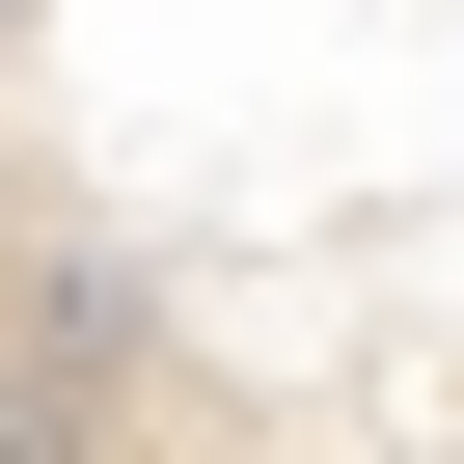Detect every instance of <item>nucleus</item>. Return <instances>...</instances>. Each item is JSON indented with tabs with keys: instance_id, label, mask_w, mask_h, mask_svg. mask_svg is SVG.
Masks as SVG:
<instances>
[{
	"instance_id": "f257e3e1",
	"label": "nucleus",
	"mask_w": 464,
	"mask_h": 464,
	"mask_svg": "<svg viewBox=\"0 0 464 464\" xmlns=\"http://www.w3.org/2000/svg\"><path fill=\"white\" fill-rule=\"evenodd\" d=\"M0 464H464V0H0Z\"/></svg>"
}]
</instances>
